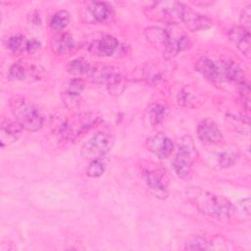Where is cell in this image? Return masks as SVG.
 <instances>
[{"mask_svg": "<svg viewBox=\"0 0 251 251\" xmlns=\"http://www.w3.org/2000/svg\"><path fill=\"white\" fill-rule=\"evenodd\" d=\"M185 193L191 205L209 218L219 222H227L234 214L232 203L224 196L200 187H189Z\"/></svg>", "mask_w": 251, "mask_h": 251, "instance_id": "6da1fadb", "label": "cell"}, {"mask_svg": "<svg viewBox=\"0 0 251 251\" xmlns=\"http://www.w3.org/2000/svg\"><path fill=\"white\" fill-rule=\"evenodd\" d=\"M195 67L198 73L213 82L228 81L238 85L246 82L243 71L233 61L203 56L197 61Z\"/></svg>", "mask_w": 251, "mask_h": 251, "instance_id": "7a4b0ae2", "label": "cell"}, {"mask_svg": "<svg viewBox=\"0 0 251 251\" xmlns=\"http://www.w3.org/2000/svg\"><path fill=\"white\" fill-rule=\"evenodd\" d=\"M102 122V118L94 113H77L68 119H56L52 124L53 132L62 142H75L84 133Z\"/></svg>", "mask_w": 251, "mask_h": 251, "instance_id": "3957f363", "label": "cell"}, {"mask_svg": "<svg viewBox=\"0 0 251 251\" xmlns=\"http://www.w3.org/2000/svg\"><path fill=\"white\" fill-rule=\"evenodd\" d=\"M10 109L15 121L23 129L37 131L43 126V118L38 109L23 97H14L10 100Z\"/></svg>", "mask_w": 251, "mask_h": 251, "instance_id": "277c9868", "label": "cell"}, {"mask_svg": "<svg viewBox=\"0 0 251 251\" xmlns=\"http://www.w3.org/2000/svg\"><path fill=\"white\" fill-rule=\"evenodd\" d=\"M186 8L185 4L176 1L155 2L146 8L145 15L155 22L177 25L182 23Z\"/></svg>", "mask_w": 251, "mask_h": 251, "instance_id": "5b68a950", "label": "cell"}, {"mask_svg": "<svg viewBox=\"0 0 251 251\" xmlns=\"http://www.w3.org/2000/svg\"><path fill=\"white\" fill-rule=\"evenodd\" d=\"M196 156V147L193 139L189 135L183 136L179 140L177 151L173 161V169L179 178L186 179L191 176Z\"/></svg>", "mask_w": 251, "mask_h": 251, "instance_id": "8992f818", "label": "cell"}, {"mask_svg": "<svg viewBox=\"0 0 251 251\" xmlns=\"http://www.w3.org/2000/svg\"><path fill=\"white\" fill-rule=\"evenodd\" d=\"M115 137L112 133L98 131L87 139L80 148V155L86 160L103 158L113 148Z\"/></svg>", "mask_w": 251, "mask_h": 251, "instance_id": "52a82bcc", "label": "cell"}, {"mask_svg": "<svg viewBox=\"0 0 251 251\" xmlns=\"http://www.w3.org/2000/svg\"><path fill=\"white\" fill-rule=\"evenodd\" d=\"M144 180L152 193L160 199L168 197L169 177L166 171L152 162L141 166Z\"/></svg>", "mask_w": 251, "mask_h": 251, "instance_id": "ba28073f", "label": "cell"}, {"mask_svg": "<svg viewBox=\"0 0 251 251\" xmlns=\"http://www.w3.org/2000/svg\"><path fill=\"white\" fill-rule=\"evenodd\" d=\"M88 76L93 82L107 84L113 93H119L118 88L124 84L121 72L113 66H92Z\"/></svg>", "mask_w": 251, "mask_h": 251, "instance_id": "9c48e42d", "label": "cell"}, {"mask_svg": "<svg viewBox=\"0 0 251 251\" xmlns=\"http://www.w3.org/2000/svg\"><path fill=\"white\" fill-rule=\"evenodd\" d=\"M43 75L44 69L41 66L19 61L10 67L8 77L12 80L34 81L41 79Z\"/></svg>", "mask_w": 251, "mask_h": 251, "instance_id": "30bf717a", "label": "cell"}, {"mask_svg": "<svg viewBox=\"0 0 251 251\" xmlns=\"http://www.w3.org/2000/svg\"><path fill=\"white\" fill-rule=\"evenodd\" d=\"M82 90L83 81L79 77L67 80L61 90V99L64 105L70 110H76L79 107Z\"/></svg>", "mask_w": 251, "mask_h": 251, "instance_id": "8fae6325", "label": "cell"}, {"mask_svg": "<svg viewBox=\"0 0 251 251\" xmlns=\"http://www.w3.org/2000/svg\"><path fill=\"white\" fill-rule=\"evenodd\" d=\"M85 17L94 24H106L114 17V9L108 2H89L86 5Z\"/></svg>", "mask_w": 251, "mask_h": 251, "instance_id": "7c38bea8", "label": "cell"}, {"mask_svg": "<svg viewBox=\"0 0 251 251\" xmlns=\"http://www.w3.org/2000/svg\"><path fill=\"white\" fill-rule=\"evenodd\" d=\"M147 149L160 159H167L174 151V143L164 133H156L146 140Z\"/></svg>", "mask_w": 251, "mask_h": 251, "instance_id": "4fadbf2b", "label": "cell"}, {"mask_svg": "<svg viewBox=\"0 0 251 251\" xmlns=\"http://www.w3.org/2000/svg\"><path fill=\"white\" fill-rule=\"evenodd\" d=\"M198 138L206 144H220L224 140L223 133L216 123L211 119L202 120L196 129Z\"/></svg>", "mask_w": 251, "mask_h": 251, "instance_id": "5bb4252c", "label": "cell"}, {"mask_svg": "<svg viewBox=\"0 0 251 251\" xmlns=\"http://www.w3.org/2000/svg\"><path fill=\"white\" fill-rule=\"evenodd\" d=\"M118 48L119 41L116 37L112 35H104L90 44L89 51L96 56L110 57L116 53Z\"/></svg>", "mask_w": 251, "mask_h": 251, "instance_id": "9a60e30c", "label": "cell"}, {"mask_svg": "<svg viewBox=\"0 0 251 251\" xmlns=\"http://www.w3.org/2000/svg\"><path fill=\"white\" fill-rule=\"evenodd\" d=\"M182 24H184L189 30L197 31L211 27L213 25V21L207 16L202 15L187 6L183 16Z\"/></svg>", "mask_w": 251, "mask_h": 251, "instance_id": "2e32d148", "label": "cell"}, {"mask_svg": "<svg viewBox=\"0 0 251 251\" xmlns=\"http://www.w3.org/2000/svg\"><path fill=\"white\" fill-rule=\"evenodd\" d=\"M229 40L245 55H250V29L241 25L233 26L228 30Z\"/></svg>", "mask_w": 251, "mask_h": 251, "instance_id": "e0dca14e", "label": "cell"}, {"mask_svg": "<svg viewBox=\"0 0 251 251\" xmlns=\"http://www.w3.org/2000/svg\"><path fill=\"white\" fill-rule=\"evenodd\" d=\"M22 127L15 121L4 119L1 122L0 126V143L4 147L11 143H14L19 139L22 133Z\"/></svg>", "mask_w": 251, "mask_h": 251, "instance_id": "ac0fdd59", "label": "cell"}, {"mask_svg": "<svg viewBox=\"0 0 251 251\" xmlns=\"http://www.w3.org/2000/svg\"><path fill=\"white\" fill-rule=\"evenodd\" d=\"M145 38L155 46L161 47L163 51L169 45L172 39V33L163 27L160 26H148L144 29Z\"/></svg>", "mask_w": 251, "mask_h": 251, "instance_id": "d6986e66", "label": "cell"}, {"mask_svg": "<svg viewBox=\"0 0 251 251\" xmlns=\"http://www.w3.org/2000/svg\"><path fill=\"white\" fill-rule=\"evenodd\" d=\"M210 159L212 160V164L214 167L219 169H226L233 166L237 159L238 153L236 150L229 148H223L220 151L212 153Z\"/></svg>", "mask_w": 251, "mask_h": 251, "instance_id": "ffe728a7", "label": "cell"}, {"mask_svg": "<svg viewBox=\"0 0 251 251\" xmlns=\"http://www.w3.org/2000/svg\"><path fill=\"white\" fill-rule=\"evenodd\" d=\"M75 48V40L73 36L66 32L57 33L51 39V49L57 55H66Z\"/></svg>", "mask_w": 251, "mask_h": 251, "instance_id": "44dd1931", "label": "cell"}, {"mask_svg": "<svg viewBox=\"0 0 251 251\" xmlns=\"http://www.w3.org/2000/svg\"><path fill=\"white\" fill-rule=\"evenodd\" d=\"M190 46V39L185 34H180L178 36L172 35V39L167 46V48L163 51L166 57L172 58L176 56L178 53L186 50Z\"/></svg>", "mask_w": 251, "mask_h": 251, "instance_id": "7402d4cb", "label": "cell"}, {"mask_svg": "<svg viewBox=\"0 0 251 251\" xmlns=\"http://www.w3.org/2000/svg\"><path fill=\"white\" fill-rule=\"evenodd\" d=\"M92 66L83 58H75L70 61L67 65V71L75 77H79L81 75H88Z\"/></svg>", "mask_w": 251, "mask_h": 251, "instance_id": "603a6c76", "label": "cell"}, {"mask_svg": "<svg viewBox=\"0 0 251 251\" xmlns=\"http://www.w3.org/2000/svg\"><path fill=\"white\" fill-rule=\"evenodd\" d=\"M169 114V108L161 103H155L151 105L148 111L149 122L152 126H158L167 118Z\"/></svg>", "mask_w": 251, "mask_h": 251, "instance_id": "cb8c5ba5", "label": "cell"}, {"mask_svg": "<svg viewBox=\"0 0 251 251\" xmlns=\"http://www.w3.org/2000/svg\"><path fill=\"white\" fill-rule=\"evenodd\" d=\"M184 248L187 250H209L212 249V243L205 236L193 235L189 237L185 243Z\"/></svg>", "mask_w": 251, "mask_h": 251, "instance_id": "d4e9b609", "label": "cell"}, {"mask_svg": "<svg viewBox=\"0 0 251 251\" xmlns=\"http://www.w3.org/2000/svg\"><path fill=\"white\" fill-rule=\"evenodd\" d=\"M70 23V14L66 10H60L56 12L50 19L49 25L52 29L56 31L63 30Z\"/></svg>", "mask_w": 251, "mask_h": 251, "instance_id": "484cf974", "label": "cell"}, {"mask_svg": "<svg viewBox=\"0 0 251 251\" xmlns=\"http://www.w3.org/2000/svg\"><path fill=\"white\" fill-rule=\"evenodd\" d=\"M26 44L27 39L22 34H15L7 40V48L15 54L26 52Z\"/></svg>", "mask_w": 251, "mask_h": 251, "instance_id": "4316f807", "label": "cell"}, {"mask_svg": "<svg viewBox=\"0 0 251 251\" xmlns=\"http://www.w3.org/2000/svg\"><path fill=\"white\" fill-rule=\"evenodd\" d=\"M106 167H107V163L105 162L104 157L91 160V162L89 163L86 169V175L92 178L99 177L105 173Z\"/></svg>", "mask_w": 251, "mask_h": 251, "instance_id": "83f0119b", "label": "cell"}, {"mask_svg": "<svg viewBox=\"0 0 251 251\" xmlns=\"http://www.w3.org/2000/svg\"><path fill=\"white\" fill-rule=\"evenodd\" d=\"M196 100H197L196 96H194L193 93H191L189 90H186V89H182L177 96L178 104L181 106H186V107L191 106L196 102Z\"/></svg>", "mask_w": 251, "mask_h": 251, "instance_id": "f1b7e54d", "label": "cell"}, {"mask_svg": "<svg viewBox=\"0 0 251 251\" xmlns=\"http://www.w3.org/2000/svg\"><path fill=\"white\" fill-rule=\"evenodd\" d=\"M239 87H240L239 93H240L241 100L243 102V106L245 107V109L247 111H249V108H250V90H249V86H248L247 82H244L243 84L239 85Z\"/></svg>", "mask_w": 251, "mask_h": 251, "instance_id": "f546056e", "label": "cell"}, {"mask_svg": "<svg viewBox=\"0 0 251 251\" xmlns=\"http://www.w3.org/2000/svg\"><path fill=\"white\" fill-rule=\"evenodd\" d=\"M251 6L248 5L246 6L240 16V22H241V26L250 29V16H251V11H250Z\"/></svg>", "mask_w": 251, "mask_h": 251, "instance_id": "4dcf8cb0", "label": "cell"}, {"mask_svg": "<svg viewBox=\"0 0 251 251\" xmlns=\"http://www.w3.org/2000/svg\"><path fill=\"white\" fill-rule=\"evenodd\" d=\"M40 42L36 38H30L27 39V44H26V53L28 54H33L36 51L39 50L40 48Z\"/></svg>", "mask_w": 251, "mask_h": 251, "instance_id": "1f68e13d", "label": "cell"}, {"mask_svg": "<svg viewBox=\"0 0 251 251\" xmlns=\"http://www.w3.org/2000/svg\"><path fill=\"white\" fill-rule=\"evenodd\" d=\"M239 206L241 207V210H243V212H245L247 215L250 214V199H249V197L241 200Z\"/></svg>", "mask_w": 251, "mask_h": 251, "instance_id": "d6a6232c", "label": "cell"}]
</instances>
